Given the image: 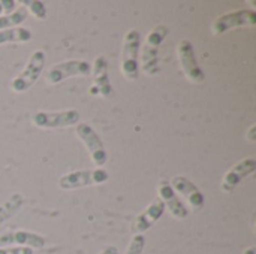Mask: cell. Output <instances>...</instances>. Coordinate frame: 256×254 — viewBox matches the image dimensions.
Returning <instances> with one entry per match:
<instances>
[{
    "mask_svg": "<svg viewBox=\"0 0 256 254\" xmlns=\"http://www.w3.org/2000/svg\"><path fill=\"white\" fill-rule=\"evenodd\" d=\"M32 39V30L26 27H14L0 30V45L4 43H22Z\"/></svg>",
    "mask_w": 256,
    "mask_h": 254,
    "instance_id": "obj_17",
    "label": "cell"
},
{
    "mask_svg": "<svg viewBox=\"0 0 256 254\" xmlns=\"http://www.w3.org/2000/svg\"><path fill=\"white\" fill-rule=\"evenodd\" d=\"M99 254H118V249H117V247H114V246H110V247L104 249V250H102Z\"/></svg>",
    "mask_w": 256,
    "mask_h": 254,
    "instance_id": "obj_23",
    "label": "cell"
},
{
    "mask_svg": "<svg viewBox=\"0 0 256 254\" xmlns=\"http://www.w3.org/2000/svg\"><path fill=\"white\" fill-rule=\"evenodd\" d=\"M164 213H165L164 202L159 198L154 199L140 216H136V219H135V222L132 225L134 235H142L144 232H147L164 216Z\"/></svg>",
    "mask_w": 256,
    "mask_h": 254,
    "instance_id": "obj_15",
    "label": "cell"
},
{
    "mask_svg": "<svg viewBox=\"0 0 256 254\" xmlns=\"http://www.w3.org/2000/svg\"><path fill=\"white\" fill-rule=\"evenodd\" d=\"M92 75H93V87L92 94H98L102 97H110L112 94V85L110 81V72H108V61L104 55H98L92 66Z\"/></svg>",
    "mask_w": 256,
    "mask_h": 254,
    "instance_id": "obj_13",
    "label": "cell"
},
{
    "mask_svg": "<svg viewBox=\"0 0 256 254\" xmlns=\"http://www.w3.org/2000/svg\"><path fill=\"white\" fill-rule=\"evenodd\" d=\"M76 135L81 139V142L84 144V147L87 148L92 162L98 168H102L108 162V153H106L105 145H104L100 136L98 135V132L90 124L78 123L76 124Z\"/></svg>",
    "mask_w": 256,
    "mask_h": 254,
    "instance_id": "obj_8",
    "label": "cell"
},
{
    "mask_svg": "<svg viewBox=\"0 0 256 254\" xmlns=\"http://www.w3.org/2000/svg\"><path fill=\"white\" fill-rule=\"evenodd\" d=\"M168 36V27L164 24H158L152 28V31L146 37V43L141 51V69L146 75H158L160 70V55L159 49L165 37Z\"/></svg>",
    "mask_w": 256,
    "mask_h": 254,
    "instance_id": "obj_1",
    "label": "cell"
},
{
    "mask_svg": "<svg viewBox=\"0 0 256 254\" xmlns=\"http://www.w3.org/2000/svg\"><path fill=\"white\" fill-rule=\"evenodd\" d=\"M170 184L177 195H180L182 198L186 199V202L189 204L192 211H201L202 210V207L206 204V198H204L202 192L189 178H186L183 175H177L172 178V181Z\"/></svg>",
    "mask_w": 256,
    "mask_h": 254,
    "instance_id": "obj_10",
    "label": "cell"
},
{
    "mask_svg": "<svg viewBox=\"0 0 256 254\" xmlns=\"http://www.w3.org/2000/svg\"><path fill=\"white\" fill-rule=\"evenodd\" d=\"M256 171L255 159H243L237 162L225 175L220 183V190L225 193H232L236 187L249 175H252Z\"/></svg>",
    "mask_w": 256,
    "mask_h": 254,
    "instance_id": "obj_11",
    "label": "cell"
},
{
    "mask_svg": "<svg viewBox=\"0 0 256 254\" xmlns=\"http://www.w3.org/2000/svg\"><path fill=\"white\" fill-rule=\"evenodd\" d=\"M46 241L42 235L30 231H14V232H6L0 235V249L2 247H9V246H16V247H28L32 250L34 249H42L45 247Z\"/></svg>",
    "mask_w": 256,
    "mask_h": 254,
    "instance_id": "obj_12",
    "label": "cell"
},
{
    "mask_svg": "<svg viewBox=\"0 0 256 254\" xmlns=\"http://www.w3.org/2000/svg\"><path fill=\"white\" fill-rule=\"evenodd\" d=\"M256 24V12L254 9H238L219 15L212 24L213 34H224L232 28L252 27Z\"/></svg>",
    "mask_w": 256,
    "mask_h": 254,
    "instance_id": "obj_5",
    "label": "cell"
},
{
    "mask_svg": "<svg viewBox=\"0 0 256 254\" xmlns=\"http://www.w3.org/2000/svg\"><path fill=\"white\" fill-rule=\"evenodd\" d=\"M92 73V64L84 60H66L54 64L45 75V79L51 85H57L72 76H87Z\"/></svg>",
    "mask_w": 256,
    "mask_h": 254,
    "instance_id": "obj_9",
    "label": "cell"
},
{
    "mask_svg": "<svg viewBox=\"0 0 256 254\" xmlns=\"http://www.w3.org/2000/svg\"><path fill=\"white\" fill-rule=\"evenodd\" d=\"M110 180V175L105 169H86V171H74L69 174H64L58 180V187L62 190H75V189H84L88 186H98L104 184Z\"/></svg>",
    "mask_w": 256,
    "mask_h": 254,
    "instance_id": "obj_4",
    "label": "cell"
},
{
    "mask_svg": "<svg viewBox=\"0 0 256 254\" xmlns=\"http://www.w3.org/2000/svg\"><path fill=\"white\" fill-rule=\"evenodd\" d=\"M3 12V6H2V1H0V13Z\"/></svg>",
    "mask_w": 256,
    "mask_h": 254,
    "instance_id": "obj_26",
    "label": "cell"
},
{
    "mask_svg": "<svg viewBox=\"0 0 256 254\" xmlns=\"http://www.w3.org/2000/svg\"><path fill=\"white\" fill-rule=\"evenodd\" d=\"M158 193H159V199L164 202L165 210L170 211V214L178 220H183L189 216V210L184 205V202L178 198V195L172 190L170 181L162 180L158 186Z\"/></svg>",
    "mask_w": 256,
    "mask_h": 254,
    "instance_id": "obj_14",
    "label": "cell"
},
{
    "mask_svg": "<svg viewBox=\"0 0 256 254\" xmlns=\"http://www.w3.org/2000/svg\"><path fill=\"white\" fill-rule=\"evenodd\" d=\"M0 254H33V250L28 247H2Z\"/></svg>",
    "mask_w": 256,
    "mask_h": 254,
    "instance_id": "obj_21",
    "label": "cell"
},
{
    "mask_svg": "<svg viewBox=\"0 0 256 254\" xmlns=\"http://www.w3.org/2000/svg\"><path fill=\"white\" fill-rule=\"evenodd\" d=\"M24 7L27 9L28 15H33L36 19H45L46 18V7L44 1L38 0H26Z\"/></svg>",
    "mask_w": 256,
    "mask_h": 254,
    "instance_id": "obj_19",
    "label": "cell"
},
{
    "mask_svg": "<svg viewBox=\"0 0 256 254\" xmlns=\"http://www.w3.org/2000/svg\"><path fill=\"white\" fill-rule=\"evenodd\" d=\"M24 205V196L20 193L10 195L2 205H0V225L12 219Z\"/></svg>",
    "mask_w": 256,
    "mask_h": 254,
    "instance_id": "obj_16",
    "label": "cell"
},
{
    "mask_svg": "<svg viewBox=\"0 0 256 254\" xmlns=\"http://www.w3.org/2000/svg\"><path fill=\"white\" fill-rule=\"evenodd\" d=\"M244 254H255V249H254V247H250V249H248V250L244 252Z\"/></svg>",
    "mask_w": 256,
    "mask_h": 254,
    "instance_id": "obj_25",
    "label": "cell"
},
{
    "mask_svg": "<svg viewBox=\"0 0 256 254\" xmlns=\"http://www.w3.org/2000/svg\"><path fill=\"white\" fill-rule=\"evenodd\" d=\"M18 3L14 1V0H2V6H3V10H12Z\"/></svg>",
    "mask_w": 256,
    "mask_h": 254,
    "instance_id": "obj_22",
    "label": "cell"
},
{
    "mask_svg": "<svg viewBox=\"0 0 256 254\" xmlns=\"http://www.w3.org/2000/svg\"><path fill=\"white\" fill-rule=\"evenodd\" d=\"M255 129H256V126H252L250 127V132H249V141H255V138H254V133H255Z\"/></svg>",
    "mask_w": 256,
    "mask_h": 254,
    "instance_id": "obj_24",
    "label": "cell"
},
{
    "mask_svg": "<svg viewBox=\"0 0 256 254\" xmlns=\"http://www.w3.org/2000/svg\"><path fill=\"white\" fill-rule=\"evenodd\" d=\"M45 67V52L40 49H36L32 52L26 67L21 70L18 76H15L10 82V88L15 93H26L28 88L34 85V82L42 75V70Z\"/></svg>",
    "mask_w": 256,
    "mask_h": 254,
    "instance_id": "obj_3",
    "label": "cell"
},
{
    "mask_svg": "<svg viewBox=\"0 0 256 254\" xmlns=\"http://www.w3.org/2000/svg\"><path fill=\"white\" fill-rule=\"evenodd\" d=\"M27 18H28V12L24 6H21L15 12L4 15V16H0V30L20 27V24H22Z\"/></svg>",
    "mask_w": 256,
    "mask_h": 254,
    "instance_id": "obj_18",
    "label": "cell"
},
{
    "mask_svg": "<svg viewBox=\"0 0 256 254\" xmlns=\"http://www.w3.org/2000/svg\"><path fill=\"white\" fill-rule=\"evenodd\" d=\"M140 49L141 34L136 28H130L123 39L122 49V73L126 79L135 81L140 75Z\"/></svg>",
    "mask_w": 256,
    "mask_h": 254,
    "instance_id": "obj_2",
    "label": "cell"
},
{
    "mask_svg": "<svg viewBox=\"0 0 256 254\" xmlns=\"http://www.w3.org/2000/svg\"><path fill=\"white\" fill-rule=\"evenodd\" d=\"M144 247H146V237L144 235H134L124 254H142Z\"/></svg>",
    "mask_w": 256,
    "mask_h": 254,
    "instance_id": "obj_20",
    "label": "cell"
},
{
    "mask_svg": "<svg viewBox=\"0 0 256 254\" xmlns=\"http://www.w3.org/2000/svg\"><path fill=\"white\" fill-rule=\"evenodd\" d=\"M177 55H178V61H180V66H182L184 76L192 84H202L206 81V73L196 60L195 48L189 39H182L178 42Z\"/></svg>",
    "mask_w": 256,
    "mask_h": 254,
    "instance_id": "obj_6",
    "label": "cell"
},
{
    "mask_svg": "<svg viewBox=\"0 0 256 254\" xmlns=\"http://www.w3.org/2000/svg\"><path fill=\"white\" fill-rule=\"evenodd\" d=\"M80 112L76 109L64 111H39L32 115V123L39 129H62L80 123Z\"/></svg>",
    "mask_w": 256,
    "mask_h": 254,
    "instance_id": "obj_7",
    "label": "cell"
}]
</instances>
